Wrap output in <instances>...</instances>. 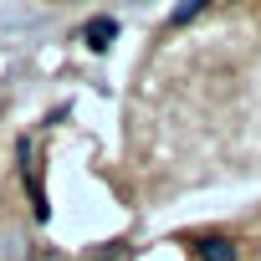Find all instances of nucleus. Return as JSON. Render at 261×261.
<instances>
[{"label":"nucleus","instance_id":"7ed1b4c3","mask_svg":"<svg viewBox=\"0 0 261 261\" xmlns=\"http://www.w3.org/2000/svg\"><path fill=\"white\" fill-rule=\"evenodd\" d=\"M87 36H92V46H108V36H113V21H97Z\"/></svg>","mask_w":261,"mask_h":261},{"label":"nucleus","instance_id":"f257e3e1","mask_svg":"<svg viewBox=\"0 0 261 261\" xmlns=\"http://www.w3.org/2000/svg\"><path fill=\"white\" fill-rule=\"evenodd\" d=\"M200 256H205V261H236V246H230L225 236H205V241H200Z\"/></svg>","mask_w":261,"mask_h":261},{"label":"nucleus","instance_id":"f03ea898","mask_svg":"<svg viewBox=\"0 0 261 261\" xmlns=\"http://www.w3.org/2000/svg\"><path fill=\"white\" fill-rule=\"evenodd\" d=\"M195 11H205V0H179V11L169 16V26H185V21H190Z\"/></svg>","mask_w":261,"mask_h":261}]
</instances>
